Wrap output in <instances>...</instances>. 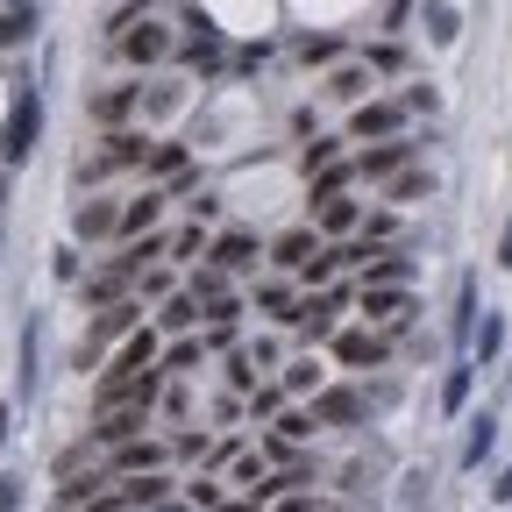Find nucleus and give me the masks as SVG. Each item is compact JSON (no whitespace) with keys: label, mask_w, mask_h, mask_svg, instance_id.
Wrapping results in <instances>:
<instances>
[{"label":"nucleus","mask_w":512,"mask_h":512,"mask_svg":"<svg viewBox=\"0 0 512 512\" xmlns=\"http://www.w3.org/2000/svg\"><path fill=\"white\" fill-rule=\"evenodd\" d=\"M285 392H320V363H313V356L285 363Z\"/></svg>","instance_id":"7c9ffc66"},{"label":"nucleus","mask_w":512,"mask_h":512,"mask_svg":"<svg viewBox=\"0 0 512 512\" xmlns=\"http://www.w3.org/2000/svg\"><path fill=\"white\" fill-rule=\"evenodd\" d=\"M335 50H342V43H335V36H306V43H299V57H306V64H328V57H335Z\"/></svg>","instance_id":"c9c22d12"},{"label":"nucleus","mask_w":512,"mask_h":512,"mask_svg":"<svg viewBox=\"0 0 512 512\" xmlns=\"http://www.w3.org/2000/svg\"><path fill=\"white\" fill-rule=\"evenodd\" d=\"M498 264H505V271H512V235H505V249H498Z\"/></svg>","instance_id":"49530a36"},{"label":"nucleus","mask_w":512,"mask_h":512,"mask_svg":"<svg viewBox=\"0 0 512 512\" xmlns=\"http://www.w3.org/2000/svg\"><path fill=\"white\" fill-rule=\"evenodd\" d=\"M136 320H143V306H128V299H114V306L100 313V328H93V342H86V349H100V342L128 335V328H136ZM86 349H79V356H86Z\"/></svg>","instance_id":"4468645a"},{"label":"nucleus","mask_w":512,"mask_h":512,"mask_svg":"<svg viewBox=\"0 0 512 512\" xmlns=\"http://www.w3.org/2000/svg\"><path fill=\"white\" fill-rule=\"evenodd\" d=\"M72 235H79V242H100V235H121V207H107V200H86V207L72 214Z\"/></svg>","instance_id":"9b49d317"},{"label":"nucleus","mask_w":512,"mask_h":512,"mask_svg":"<svg viewBox=\"0 0 512 512\" xmlns=\"http://www.w3.org/2000/svg\"><path fill=\"white\" fill-rule=\"evenodd\" d=\"M470 384H477V363H456L441 377V413H463L470 406Z\"/></svg>","instance_id":"6ab92c4d"},{"label":"nucleus","mask_w":512,"mask_h":512,"mask_svg":"<svg viewBox=\"0 0 512 512\" xmlns=\"http://www.w3.org/2000/svg\"><path fill=\"white\" fill-rule=\"evenodd\" d=\"M157 463H164V448H157V441H121V448H114V470H121V477L157 470Z\"/></svg>","instance_id":"dca6fc26"},{"label":"nucleus","mask_w":512,"mask_h":512,"mask_svg":"<svg viewBox=\"0 0 512 512\" xmlns=\"http://www.w3.org/2000/svg\"><path fill=\"white\" fill-rule=\"evenodd\" d=\"M342 228H356V200H320V235H342Z\"/></svg>","instance_id":"393cba45"},{"label":"nucleus","mask_w":512,"mask_h":512,"mask_svg":"<svg viewBox=\"0 0 512 512\" xmlns=\"http://www.w3.org/2000/svg\"><path fill=\"white\" fill-rule=\"evenodd\" d=\"M192 320H200V299L192 292H178V299H164V313H157V328H171V335H185Z\"/></svg>","instance_id":"4be33fe9"},{"label":"nucleus","mask_w":512,"mask_h":512,"mask_svg":"<svg viewBox=\"0 0 512 512\" xmlns=\"http://www.w3.org/2000/svg\"><path fill=\"white\" fill-rule=\"evenodd\" d=\"M157 214H164V192H143V200H128V207H121V235H150Z\"/></svg>","instance_id":"2eb2a0df"},{"label":"nucleus","mask_w":512,"mask_h":512,"mask_svg":"<svg viewBox=\"0 0 512 512\" xmlns=\"http://www.w3.org/2000/svg\"><path fill=\"white\" fill-rule=\"evenodd\" d=\"M328 93H335V100H363V93H370V72H335Z\"/></svg>","instance_id":"72a5a7b5"},{"label":"nucleus","mask_w":512,"mask_h":512,"mask_svg":"<svg viewBox=\"0 0 512 512\" xmlns=\"http://www.w3.org/2000/svg\"><path fill=\"white\" fill-rule=\"evenodd\" d=\"M285 406V384H256L249 392V413H278Z\"/></svg>","instance_id":"f704fd0d"},{"label":"nucleus","mask_w":512,"mask_h":512,"mask_svg":"<svg viewBox=\"0 0 512 512\" xmlns=\"http://www.w3.org/2000/svg\"><path fill=\"white\" fill-rule=\"evenodd\" d=\"M313 427H320V420H313V413H285V420H278V434H285V441H306V434H313Z\"/></svg>","instance_id":"4c0bfd02"},{"label":"nucleus","mask_w":512,"mask_h":512,"mask_svg":"<svg viewBox=\"0 0 512 512\" xmlns=\"http://www.w3.org/2000/svg\"><path fill=\"white\" fill-rule=\"evenodd\" d=\"M335 356H342L349 370H370V363H384V335H370V328H349V335L335 342Z\"/></svg>","instance_id":"ddd939ff"},{"label":"nucleus","mask_w":512,"mask_h":512,"mask_svg":"<svg viewBox=\"0 0 512 512\" xmlns=\"http://www.w3.org/2000/svg\"><path fill=\"white\" fill-rule=\"evenodd\" d=\"M36 136H43V100L22 93V100L8 107V128H0V164H22V157L36 150Z\"/></svg>","instance_id":"f257e3e1"},{"label":"nucleus","mask_w":512,"mask_h":512,"mask_svg":"<svg viewBox=\"0 0 512 512\" xmlns=\"http://www.w3.org/2000/svg\"><path fill=\"white\" fill-rule=\"evenodd\" d=\"M427 36L434 43H456V8H441V0H434V8H427Z\"/></svg>","instance_id":"473e14b6"},{"label":"nucleus","mask_w":512,"mask_h":512,"mask_svg":"<svg viewBox=\"0 0 512 512\" xmlns=\"http://www.w3.org/2000/svg\"><path fill=\"white\" fill-rule=\"evenodd\" d=\"M164 498H171V477H157V470H136L121 491V505H136V512H164Z\"/></svg>","instance_id":"f8f14e48"},{"label":"nucleus","mask_w":512,"mask_h":512,"mask_svg":"<svg viewBox=\"0 0 512 512\" xmlns=\"http://www.w3.org/2000/svg\"><path fill=\"white\" fill-rule=\"evenodd\" d=\"M256 256H264V242H256L249 228H228V235L214 242V264H221V271H249Z\"/></svg>","instance_id":"9d476101"},{"label":"nucleus","mask_w":512,"mask_h":512,"mask_svg":"<svg viewBox=\"0 0 512 512\" xmlns=\"http://www.w3.org/2000/svg\"><path fill=\"white\" fill-rule=\"evenodd\" d=\"M399 121H406V107H399V100H363V107H356V121H349V136H356V143H370V136L384 143V136H399Z\"/></svg>","instance_id":"423d86ee"},{"label":"nucleus","mask_w":512,"mask_h":512,"mask_svg":"<svg viewBox=\"0 0 512 512\" xmlns=\"http://www.w3.org/2000/svg\"><path fill=\"white\" fill-rule=\"evenodd\" d=\"M150 363H157V335L143 328V335H128V342H121V363H114V370H150Z\"/></svg>","instance_id":"5701e85b"},{"label":"nucleus","mask_w":512,"mask_h":512,"mask_svg":"<svg viewBox=\"0 0 512 512\" xmlns=\"http://www.w3.org/2000/svg\"><path fill=\"white\" fill-rule=\"evenodd\" d=\"M505 235H512V228H505Z\"/></svg>","instance_id":"09e8293b"},{"label":"nucleus","mask_w":512,"mask_h":512,"mask_svg":"<svg viewBox=\"0 0 512 512\" xmlns=\"http://www.w3.org/2000/svg\"><path fill=\"white\" fill-rule=\"evenodd\" d=\"M0 192H8V185H0Z\"/></svg>","instance_id":"de8ad7c7"},{"label":"nucleus","mask_w":512,"mask_h":512,"mask_svg":"<svg viewBox=\"0 0 512 512\" xmlns=\"http://www.w3.org/2000/svg\"><path fill=\"white\" fill-rule=\"evenodd\" d=\"M420 192H434V178H427V171H420V164H413V171H399V178H392V200H399V207H406V200H420Z\"/></svg>","instance_id":"2f4dec72"},{"label":"nucleus","mask_w":512,"mask_h":512,"mask_svg":"<svg viewBox=\"0 0 512 512\" xmlns=\"http://www.w3.org/2000/svg\"><path fill=\"white\" fill-rule=\"evenodd\" d=\"M128 107H136V86H121V93H107V100H100V114H107V121H121Z\"/></svg>","instance_id":"58836bf2"},{"label":"nucleus","mask_w":512,"mask_h":512,"mask_svg":"<svg viewBox=\"0 0 512 512\" xmlns=\"http://www.w3.org/2000/svg\"><path fill=\"white\" fill-rule=\"evenodd\" d=\"M143 171H150V178H178V171H185V143H157V150L143 157Z\"/></svg>","instance_id":"b1692460"},{"label":"nucleus","mask_w":512,"mask_h":512,"mask_svg":"<svg viewBox=\"0 0 512 512\" xmlns=\"http://www.w3.org/2000/svg\"><path fill=\"white\" fill-rule=\"evenodd\" d=\"M271 256H278V264H285V271H299V264H306V256H320V228H292V235H285V242H278Z\"/></svg>","instance_id":"a211bd4d"},{"label":"nucleus","mask_w":512,"mask_h":512,"mask_svg":"<svg viewBox=\"0 0 512 512\" xmlns=\"http://www.w3.org/2000/svg\"><path fill=\"white\" fill-rule=\"evenodd\" d=\"M406 313H413L406 285H363V320H377V328H399Z\"/></svg>","instance_id":"0eeeda50"},{"label":"nucleus","mask_w":512,"mask_h":512,"mask_svg":"<svg viewBox=\"0 0 512 512\" xmlns=\"http://www.w3.org/2000/svg\"><path fill=\"white\" fill-rule=\"evenodd\" d=\"M178 57L192 64V72H221V57H228V50H221V29L192 15V22H185V43H178Z\"/></svg>","instance_id":"39448f33"},{"label":"nucleus","mask_w":512,"mask_h":512,"mask_svg":"<svg viewBox=\"0 0 512 512\" xmlns=\"http://www.w3.org/2000/svg\"><path fill=\"white\" fill-rule=\"evenodd\" d=\"M192 299H207V306L228 299V271L221 264H200V271H192Z\"/></svg>","instance_id":"bb28decb"},{"label":"nucleus","mask_w":512,"mask_h":512,"mask_svg":"<svg viewBox=\"0 0 512 512\" xmlns=\"http://www.w3.org/2000/svg\"><path fill=\"white\" fill-rule=\"evenodd\" d=\"M221 512H264V498H235V505H221Z\"/></svg>","instance_id":"c03bdc74"},{"label":"nucleus","mask_w":512,"mask_h":512,"mask_svg":"<svg viewBox=\"0 0 512 512\" xmlns=\"http://www.w3.org/2000/svg\"><path fill=\"white\" fill-rule=\"evenodd\" d=\"M79 470H93V463H86V448H64V456H57V477H79Z\"/></svg>","instance_id":"a19ab883"},{"label":"nucleus","mask_w":512,"mask_h":512,"mask_svg":"<svg viewBox=\"0 0 512 512\" xmlns=\"http://www.w3.org/2000/svg\"><path fill=\"white\" fill-rule=\"evenodd\" d=\"M0 512H22V477H0Z\"/></svg>","instance_id":"79ce46f5"},{"label":"nucleus","mask_w":512,"mask_h":512,"mask_svg":"<svg viewBox=\"0 0 512 512\" xmlns=\"http://www.w3.org/2000/svg\"><path fill=\"white\" fill-rule=\"evenodd\" d=\"M399 107H413V114H434L441 100H434V86H406V100H399Z\"/></svg>","instance_id":"ea45409f"},{"label":"nucleus","mask_w":512,"mask_h":512,"mask_svg":"<svg viewBox=\"0 0 512 512\" xmlns=\"http://www.w3.org/2000/svg\"><path fill=\"white\" fill-rule=\"evenodd\" d=\"M349 306V292H313V299H299L285 320H292V328H299V342L313 349V342H328L335 335V313Z\"/></svg>","instance_id":"f03ea898"},{"label":"nucleus","mask_w":512,"mask_h":512,"mask_svg":"<svg viewBox=\"0 0 512 512\" xmlns=\"http://www.w3.org/2000/svg\"><path fill=\"white\" fill-rule=\"evenodd\" d=\"M413 157H420V150H413L406 136H384L377 150H363V157H356V178H377V185H392L399 171H413Z\"/></svg>","instance_id":"20e7f679"},{"label":"nucleus","mask_w":512,"mask_h":512,"mask_svg":"<svg viewBox=\"0 0 512 512\" xmlns=\"http://www.w3.org/2000/svg\"><path fill=\"white\" fill-rule=\"evenodd\" d=\"M200 356H207L200 342H171V349L157 356V370H164V377H178V370H192V363H200Z\"/></svg>","instance_id":"c85d7f7f"},{"label":"nucleus","mask_w":512,"mask_h":512,"mask_svg":"<svg viewBox=\"0 0 512 512\" xmlns=\"http://www.w3.org/2000/svg\"><path fill=\"white\" fill-rule=\"evenodd\" d=\"M143 427H150V413H143V406H100V427H93V434H100L107 448H121V441H136Z\"/></svg>","instance_id":"6e6552de"},{"label":"nucleus","mask_w":512,"mask_h":512,"mask_svg":"<svg viewBox=\"0 0 512 512\" xmlns=\"http://www.w3.org/2000/svg\"><path fill=\"white\" fill-rule=\"evenodd\" d=\"M335 157H342V150H335V143H328V136H313V143H306V150H299V171H306V178H313V171H328V164H335Z\"/></svg>","instance_id":"c756f323"},{"label":"nucleus","mask_w":512,"mask_h":512,"mask_svg":"<svg viewBox=\"0 0 512 512\" xmlns=\"http://www.w3.org/2000/svg\"><path fill=\"white\" fill-rule=\"evenodd\" d=\"M143 157H150V150H143V136H128V128H114V136H107V150L79 164V185H100L107 171H128V164H143Z\"/></svg>","instance_id":"7ed1b4c3"},{"label":"nucleus","mask_w":512,"mask_h":512,"mask_svg":"<svg viewBox=\"0 0 512 512\" xmlns=\"http://www.w3.org/2000/svg\"><path fill=\"white\" fill-rule=\"evenodd\" d=\"M491 448H498V420L484 413V420H470V441H463V470H477V463L491 456Z\"/></svg>","instance_id":"412c9836"},{"label":"nucleus","mask_w":512,"mask_h":512,"mask_svg":"<svg viewBox=\"0 0 512 512\" xmlns=\"http://www.w3.org/2000/svg\"><path fill=\"white\" fill-rule=\"evenodd\" d=\"M491 498H498V505H512V470H498V484H491Z\"/></svg>","instance_id":"37998d69"},{"label":"nucleus","mask_w":512,"mask_h":512,"mask_svg":"<svg viewBox=\"0 0 512 512\" xmlns=\"http://www.w3.org/2000/svg\"><path fill=\"white\" fill-rule=\"evenodd\" d=\"M413 256H363V285H406Z\"/></svg>","instance_id":"f3484780"},{"label":"nucleus","mask_w":512,"mask_h":512,"mask_svg":"<svg viewBox=\"0 0 512 512\" xmlns=\"http://www.w3.org/2000/svg\"><path fill=\"white\" fill-rule=\"evenodd\" d=\"M356 406H363L356 392H320V399H313V420H320V427H342V420H356Z\"/></svg>","instance_id":"aec40b11"},{"label":"nucleus","mask_w":512,"mask_h":512,"mask_svg":"<svg viewBox=\"0 0 512 512\" xmlns=\"http://www.w3.org/2000/svg\"><path fill=\"white\" fill-rule=\"evenodd\" d=\"M470 349H477V363H491V356L505 349V320H498V313H491V320H484V328L470 335Z\"/></svg>","instance_id":"cd10ccee"},{"label":"nucleus","mask_w":512,"mask_h":512,"mask_svg":"<svg viewBox=\"0 0 512 512\" xmlns=\"http://www.w3.org/2000/svg\"><path fill=\"white\" fill-rule=\"evenodd\" d=\"M121 57H128V64H157V57H171V36H164L157 22H136V29L121 36Z\"/></svg>","instance_id":"1a4fd4ad"},{"label":"nucleus","mask_w":512,"mask_h":512,"mask_svg":"<svg viewBox=\"0 0 512 512\" xmlns=\"http://www.w3.org/2000/svg\"><path fill=\"white\" fill-rule=\"evenodd\" d=\"M256 306H264V313H278V320H285V313H292V292H285V285H264V292H256Z\"/></svg>","instance_id":"e433bc0d"},{"label":"nucleus","mask_w":512,"mask_h":512,"mask_svg":"<svg viewBox=\"0 0 512 512\" xmlns=\"http://www.w3.org/2000/svg\"><path fill=\"white\" fill-rule=\"evenodd\" d=\"M8 427H15V406H0V448H8Z\"/></svg>","instance_id":"a18cd8bd"},{"label":"nucleus","mask_w":512,"mask_h":512,"mask_svg":"<svg viewBox=\"0 0 512 512\" xmlns=\"http://www.w3.org/2000/svg\"><path fill=\"white\" fill-rule=\"evenodd\" d=\"M36 36V8H15V15H0V50H15Z\"/></svg>","instance_id":"a878e982"}]
</instances>
